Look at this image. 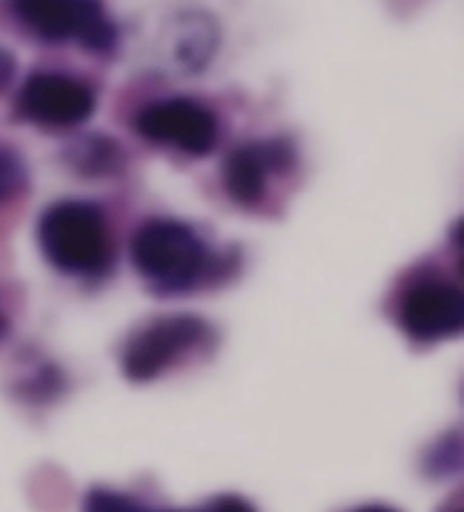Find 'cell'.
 Listing matches in <instances>:
<instances>
[{"instance_id":"17","label":"cell","mask_w":464,"mask_h":512,"mask_svg":"<svg viewBox=\"0 0 464 512\" xmlns=\"http://www.w3.org/2000/svg\"><path fill=\"white\" fill-rule=\"evenodd\" d=\"M455 512H460V510H455Z\"/></svg>"},{"instance_id":"10","label":"cell","mask_w":464,"mask_h":512,"mask_svg":"<svg viewBox=\"0 0 464 512\" xmlns=\"http://www.w3.org/2000/svg\"><path fill=\"white\" fill-rule=\"evenodd\" d=\"M25 182L23 161L12 150L0 148V202L12 198Z\"/></svg>"},{"instance_id":"6","label":"cell","mask_w":464,"mask_h":512,"mask_svg":"<svg viewBox=\"0 0 464 512\" xmlns=\"http://www.w3.org/2000/svg\"><path fill=\"white\" fill-rule=\"evenodd\" d=\"M206 324L193 315H170L139 331L125 349V374L132 381H150L166 372L179 356L202 343Z\"/></svg>"},{"instance_id":"15","label":"cell","mask_w":464,"mask_h":512,"mask_svg":"<svg viewBox=\"0 0 464 512\" xmlns=\"http://www.w3.org/2000/svg\"><path fill=\"white\" fill-rule=\"evenodd\" d=\"M5 331H7V318H5L3 309H0V338L5 336Z\"/></svg>"},{"instance_id":"12","label":"cell","mask_w":464,"mask_h":512,"mask_svg":"<svg viewBox=\"0 0 464 512\" xmlns=\"http://www.w3.org/2000/svg\"><path fill=\"white\" fill-rule=\"evenodd\" d=\"M206 512H254V508L240 497H220L206 508Z\"/></svg>"},{"instance_id":"16","label":"cell","mask_w":464,"mask_h":512,"mask_svg":"<svg viewBox=\"0 0 464 512\" xmlns=\"http://www.w3.org/2000/svg\"><path fill=\"white\" fill-rule=\"evenodd\" d=\"M136 512H145V510H143V508H139V510H136Z\"/></svg>"},{"instance_id":"1","label":"cell","mask_w":464,"mask_h":512,"mask_svg":"<svg viewBox=\"0 0 464 512\" xmlns=\"http://www.w3.org/2000/svg\"><path fill=\"white\" fill-rule=\"evenodd\" d=\"M39 243L46 259L68 275H100L111 263V234L98 204L62 200L39 220Z\"/></svg>"},{"instance_id":"3","label":"cell","mask_w":464,"mask_h":512,"mask_svg":"<svg viewBox=\"0 0 464 512\" xmlns=\"http://www.w3.org/2000/svg\"><path fill=\"white\" fill-rule=\"evenodd\" d=\"M25 28L53 44L77 41L93 53L114 50L118 32L102 0H10Z\"/></svg>"},{"instance_id":"2","label":"cell","mask_w":464,"mask_h":512,"mask_svg":"<svg viewBox=\"0 0 464 512\" xmlns=\"http://www.w3.org/2000/svg\"><path fill=\"white\" fill-rule=\"evenodd\" d=\"M132 263L152 284L179 290L195 284L202 275L206 247L188 225L157 218L134 234Z\"/></svg>"},{"instance_id":"14","label":"cell","mask_w":464,"mask_h":512,"mask_svg":"<svg viewBox=\"0 0 464 512\" xmlns=\"http://www.w3.org/2000/svg\"><path fill=\"white\" fill-rule=\"evenodd\" d=\"M356 512H397V510H392L388 506H365V508H360Z\"/></svg>"},{"instance_id":"4","label":"cell","mask_w":464,"mask_h":512,"mask_svg":"<svg viewBox=\"0 0 464 512\" xmlns=\"http://www.w3.org/2000/svg\"><path fill=\"white\" fill-rule=\"evenodd\" d=\"M134 127L143 139L173 145L193 157L209 155L218 143L216 114L191 98L152 102L136 114Z\"/></svg>"},{"instance_id":"13","label":"cell","mask_w":464,"mask_h":512,"mask_svg":"<svg viewBox=\"0 0 464 512\" xmlns=\"http://www.w3.org/2000/svg\"><path fill=\"white\" fill-rule=\"evenodd\" d=\"M16 75V59L5 48H0V93L7 91Z\"/></svg>"},{"instance_id":"7","label":"cell","mask_w":464,"mask_h":512,"mask_svg":"<svg viewBox=\"0 0 464 512\" xmlns=\"http://www.w3.org/2000/svg\"><path fill=\"white\" fill-rule=\"evenodd\" d=\"M399 322L419 343H435L460 334L464 327L462 290L440 279L419 281L403 295Z\"/></svg>"},{"instance_id":"8","label":"cell","mask_w":464,"mask_h":512,"mask_svg":"<svg viewBox=\"0 0 464 512\" xmlns=\"http://www.w3.org/2000/svg\"><path fill=\"white\" fill-rule=\"evenodd\" d=\"M292 164V148L286 141L245 143L231 150L222 164V182L234 202L254 207L265 195L268 177Z\"/></svg>"},{"instance_id":"5","label":"cell","mask_w":464,"mask_h":512,"mask_svg":"<svg viewBox=\"0 0 464 512\" xmlns=\"http://www.w3.org/2000/svg\"><path fill=\"white\" fill-rule=\"evenodd\" d=\"M19 112L44 127H75L96 112V93L73 75L34 73L21 87Z\"/></svg>"},{"instance_id":"9","label":"cell","mask_w":464,"mask_h":512,"mask_svg":"<svg viewBox=\"0 0 464 512\" xmlns=\"http://www.w3.org/2000/svg\"><path fill=\"white\" fill-rule=\"evenodd\" d=\"M177 44H175V57L177 62L186 68L188 73H197L211 62L213 53H216L218 32L213 21L206 16H186L177 25Z\"/></svg>"},{"instance_id":"11","label":"cell","mask_w":464,"mask_h":512,"mask_svg":"<svg viewBox=\"0 0 464 512\" xmlns=\"http://www.w3.org/2000/svg\"><path fill=\"white\" fill-rule=\"evenodd\" d=\"M141 506H136L123 494L109 492V490H93L87 499L84 512H136Z\"/></svg>"}]
</instances>
